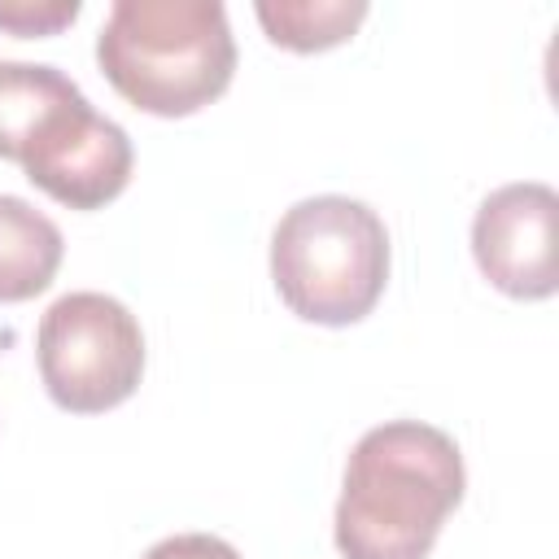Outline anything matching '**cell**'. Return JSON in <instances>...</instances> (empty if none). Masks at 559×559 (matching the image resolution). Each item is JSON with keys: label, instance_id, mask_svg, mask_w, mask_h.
<instances>
[{"label": "cell", "instance_id": "1", "mask_svg": "<svg viewBox=\"0 0 559 559\" xmlns=\"http://www.w3.org/2000/svg\"><path fill=\"white\" fill-rule=\"evenodd\" d=\"M463 454L450 432L393 419L358 437L336 498L345 559H428L445 515L463 502Z\"/></svg>", "mask_w": 559, "mask_h": 559}, {"label": "cell", "instance_id": "2", "mask_svg": "<svg viewBox=\"0 0 559 559\" xmlns=\"http://www.w3.org/2000/svg\"><path fill=\"white\" fill-rule=\"evenodd\" d=\"M96 61L135 109L183 118L227 92L236 39L218 0H118L96 35Z\"/></svg>", "mask_w": 559, "mask_h": 559}, {"label": "cell", "instance_id": "3", "mask_svg": "<svg viewBox=\"0 0 559 559\" xmlns=\"http://www.w3.org/2000/svg\"><path fill=\"white\" fill-rule=\"evenodd\" d=\"M271 280L284 306L323 328L371 314L389 280L384 218L354 197H306L275 223Z\"/></svg>", "mask_w": 559, "mask_h": 559}, {"label": "cell", "instance_id": "4", "mask_svg": "<svg viewBox=\"0 0 559 559\" xmlns=\"http://www.w3.org/2000/svg\"><path fill=\"white\" fill-rule=\"evenodd\" d=\"M35 349L48 397L74 415H100L127 402L144 376V332L105 293L57 297L39 319Z\"/></svg>", "mask_w": 559, "mask_h": 559}, {"label": "cell", "instance_id": "5", "mask_svg": "<svg viewBox=\"0 0 559 559\" xmlns=\"http://www.w3.org/2000/svg\"><path fill=\"white\" fill-rule=\"evenodd\" d=\"M559 197L550 183L524 179L489 192L472 218V253L493 288L520 301H546L559 288L555 266Z\"/></svg>", "mask_w": 559, "mask_h": 559}, {"label": "cell", "instance_id": "6", "mask_svg": "<svg viewBox=\"0 0 559 559\" xmlns=\"http://www.w3.org/2000/svg\"><path fill=\"white\" fill-rule=\"evenodd\" d=\"M131 140L127 131L83 100L61 109L26 148L22 170L35 188L70 210H100L131 183Z\"/></svg>", "mask_w": 559, "mask_h": 559}, {"label": "cell", "instance_id": "7", "mask_svg": "<svg viewBox=\"0 0 559 559\" xmlns=\"http://www.w3.org/2000/svg\"><path fill=\"white\" fill-rule=\"evenodd\" d=\"M83 92L57 70L35 61H0V157L22 162L35 135Z\"/></svg>", "mask_w": 559, "mask_h": 559}, {"label": "cell", "instance_id": "8", "mask_svg": "<svg viewBox=\"0 0 559 559\" xmlns=\"http://www.w3.org/2000/svg\"><path fill=\"white\" fill-rule=\"evenodd\" d=\"M61 227L22 197L0 192V301L44 293L61 266Z\"/></svg>", "mask_w": 559, "mask_h": 559}, {"label": "cell", "instance_id": "9", "mask_svg": "<svg viewBox=\"0 0 559 559\" xmlns=\"http://www.w3.org/2000/svg\"><path fill=\"white\" fill-rule=\"evenodd\" d=\"M271 44L293 52H323L345 44L367 17L362 0H258L253 4Z\"/></svg>", "mask_w": 559, "mask_h": 559}, {"label": "cell", "instance_id": "10", "mask_svg": "<svg viewBox=\"0 0 559 559\" xmlns=\"http://www.w3.org/2000/svg\"><path fill=\"white\" fill-rule=\"evenodd\" d=\"M79 17V0H0V26L13 35H57Z\"/></svg>", "mask_w": 559, "mask_h": 559}, {"label": "cell", "instance_id": "11", "mask_svg": "<svg viewBox=\"0 0 559 559\" xmlns=\"http://www.w3.org/2000/svg\"><path fill=\"white\" fill-rule=\"evenodd\" d=\"M144 559H240V550L214 533H175L148 546Z\"/></svg>", "mask_w": 559, "mask_h": 559}]
</instances>
